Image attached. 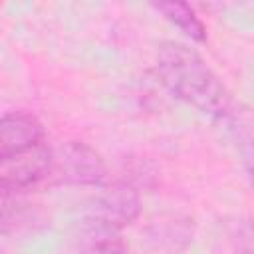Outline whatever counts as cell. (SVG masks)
<instances>
[{"instance_id": "cell-1", "label": "cell", "mask_w": 254, "mask_h": 254, "mask_svg": "<svg viewBox=\"0 0 254 254\" xmlns=\"http://www.w3.org/2000/svg\"><path fill=\"white\" fill-rule=\"evenodd\" d=\"M155 69L161 83L181 101L204 115L226 117L230 113V93L204 58L189 44L165 40L155 54Z\"/></svg>"}, {"instance_id": "cell-2", "label": "cell", "mask_w": 254, "mask_h": 254, "mask_svg": "<svg viewBox=\"0 0 254 254\" xmlns=\"http://www.w3.org/2000/svg\"><path fill=\"white\" fill-rule=\"evenodd\" d=\"M50 179L71 187H101L107 183V165L91 145L83 141H67L54 149Z\"/></svg>"}, {"instance_id": "cell-3", "label": "cell", "mask_w": 254, "mask_h": 254, "mask_svg": "<svg viewBox=\"0 0 254 254\" xmlns=\"http://www.w3.org/2000/svg\"><path fill=\"white\" fill-rule=\"evenodd\" d=\"M52 165H54V149L46 141L18 155L0 159L2 194H18L30 190L38 183L50 179Z\"/></svg>"}, {"instance_id": "cell-4", "label": "cell", "mask_w": 254, "mask_h": 254, "mask_svg": "<svg viewBox=\"0 0 254 254\" xmlns=\"http://www.w3.org/2000/svg\"><path fill=\"white\" fill-rule=\"evenodd\" d=\"M95 200L91 204L93 216L117 226V228H127L131 226L139 216H141V190H137L133 185H129L123 179L107 181L105 185L97 187Z\"/></svg>"}, {"instance_id": "cell-5", "label": "cell", "mask_w": 254, "mask_h": 254, "mask_svg": "<svg viewBox=\"0 0 254 254\" xmlns=\"http://www.w3.org/2000/svg\"><path fill=\"white\" fill-rule=\"evenodd\" d=\"M46 141V127L32 111H6L0 119V159L18 155Z\"/></svg>"}, {"instance_id": "cell-6", "label": "cell", "mask_w": 254, "mask_h": 254, "mask_svg": "<svg viewBox=\"0 0 254 254\" xmlns=\"http://www.w3.org/2000/svg\"><path fill=\"white\" fill-rule=\"evenodd\" d=\"M75 254H127L123 230L87 214L75 232Z\"/></svg>"}, {"instance_id": "cell-7", "label": "cell", "mask_w": 254, "mask_h": 254, "mask_svg": "<svg viewBox=\"0 0 254 254\" xmlns=\"http://www.w3.org/2000/svg\"><path fill=\"white\" fill-rule=\"evenodd\" d=\"M167 22H171L177 30H181L189 40L196 44H204L208 40L206 24L196 14V10L187 2L167 0V2H153L151 4Z\"/></svg>"}, {"instance_id": "cell-8", "label": "cell", "mask_w": 254, "mask_h": 254, "mask_svg": "<svg viewBox=\"0 0 254 254\" xmlns=\"http://www.w3.org/2000/svg\"><path fill=\"white\" fill-rule=\"evenodd\" d=\"M123 181H127L129 185H133L137 190L143 189H155L157 179H159V171L155 169L153 163H149L147 159H129L127 167H125V175L119 177Z\"/></svg>"}, {"instance_id": "cell-9", "label": "cell", "mask_w": 254, "mask_h": 254, "mask_svg": "<svg viewBox=\"0 0 254 254\" xmlns=\"http://www.w3.org/2000/svg\"><path fill=\"white\" fill-rule=\"evenodd\" d=\"M228 242L232 254H254V220L236 218L230 222Z\"/></svg>"}, {"instance_id": "cell-10", "label": "cell", "mask_w": 254, "mask_h": 254, "mask_svg": "<svg viewBox=\"0 0 254 254\" xmlns=\"http://www.w3.org/2000/svg\"><path fill=\"white\" fill-rule=\"evenodd\" d=\"M238 141H240V151H242V161L248 173V181L254 190V123L252 121L238 123Z\"/></svg>"}]
</instances>
